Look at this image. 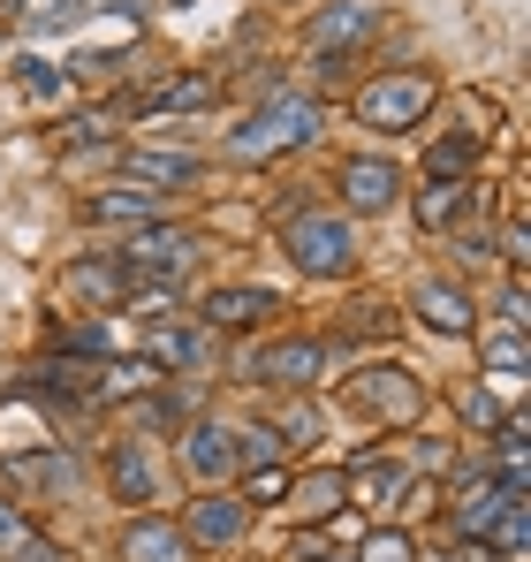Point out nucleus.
I'll return each mask as SVG.
<instances>
[{
	"label": "nucleus",
	"instance_id": "5701e85b",
	"mask_svg": "<svg viewBox=\"0 0 531 562\" xmlns=\"http://www.w3.org/2000/svg\"><path fill=\"white\" fill-rule=\"evenodd\" d=\"M327 335H335L350 358H387L410 327H403V304H395V296H380V289L357 296V289H350V296L335 304V327H327Z\"/></svg>",
	"mask_w": 531,
	"mask_h": 562
},
{
	"label": "nucleus",
	"instance_id": "2eb2a0df",
	"mask_svg": "<svg viewBox=\"0 0 531 562\" xmlns=\"http://www.w3.org/2000/svg\"><path fill=\"white\" fill-rule=\"evenodd\" d=\"M517 494L501 486V479H486L478 471V457L455 471L441 486V509H433V540H486L494 525H501V509H509Z\"/></svg>",
	"mask_w": 531,
	"mask_h": 562
},
{
	"label": "nucleus",
	"instance_id": "20e7f679",
	"mask_svg": "<svg viewBox=\"0 0 531 562\" xmlns=\"http://www.w3.org/2000/svg\"><path fill=\"white\" fill-rule=\"evenodd\" d=\"M273 244H281V259H289V274L296 281H319V289H350L364 274V228H357L350 213H335V205H296V213H281L273 221Z\"/></svg>",
	"mask_w": 531,
	"mask_h": 562
},
{
	"label": "nucleus",
	"instance_id": "2f4dec72",
	"mask_svg": "<svg viewBox=\"0 0 531 562\" xmlns=\"http://www.w3.org/2000/svg\"><path fill=\"white\" fill-rule=\"evenodd\" d=\"M478 380H494L509 403H524V380H531V335H501V327H478Z\"/></svg>",
	"mask_w": 531,
	"mask_h": 562
},
{
	"label": "nucleus",
	"instance_id": "f257e3e1",
	"mask_svg": "<svg viewBox=\"0 0 531 562\" xmlns=\"http://www.w3.org/2000/svg\"><path fill=\"white\" fill-rule=\"evenodd\" d=\"M342 366H357V358L327 327H273L259 342H236L228 350V380H244L259 395H319Z\"/></svg>",
	"mask_w": 531,
	"mask_h": 562
},
{
	"label": "nucleus",
	"instance_id": "b1692460",
	"mask_svg": "<svg viewBox=\"0 0 531 562\" xmlns=\"http://www.w3.org/2000/svg\"><path fill=\"white\" fill-rule=\"evenodd\" d=\"M137 358H152L168 380H197V373H213V366H221V342H213L190 312H176V319H145Z\"/></svg>",
	"mask_w": 531,
	"mask_h": 562
},
{
	"label": "nucleus",
	"instance_id": "412c9836",
	"mask_svg": "<svg viewBox=\"0 0 531 562\" xmlns=\"http://www.w3.org/2000/svg\"><path fill=\"white\" fill-rule=\"evenodd\" d=\"M197 411H213V380H160L152 395L122 403L114 426H122V434H145V441H176Z\"/></svg>",
	"mask_w": 531,
	"mask_h": 562
},
{
	"label": "nucleus",
	"instance_id": "4be33fe9",
	"mask_svg": "<svg viewBox=\"0 0 531 562\" xmlns=\"http://www.w3.org/2000/svg\"><path fill=\"white\" fill-rule=\"evenodd\" d=\"M273 517L281 525H335V517H350V471L335 464V457L289 464V494H281Z\"/></svg>",
	"mask_w": 531,
	"mask_h": 562
},
{
	"label": "nucleus",
	"instance_id": "9b49d317",
	"mask_svg": "<svg viewBox=\"0 0 531 562\" xmlns=\"http://www.w3.org/2000/svg\"><path fill=\"white\" fill-rule=\"evenodd\" d=\"M403 327H426L433 342H471L478 327H486V304H478V289L463 274H448V267H433V274H418L403 296Z\"/></svg>",
	"mask_w": 531,
	"mask_h": 562
},
{
	"label": "nucleus",
	"instance_id": "6ab92c4d",
	"mask_svg": "<svg viewBox=\"0 0 531 562\" xmlns=\"http://www.w3.org/2000/svg\"><path fill=\"white\" fill-rule=\"evenodd\" d=\"M77 213H84L91 228L129 236V228H152V221H182V198H168V190H152V183H129V176H106V183L84 190Z\"/></svg>",
	"mask_w": 531,
	"mask_h": 562
},
{
	"label": "nucleus",
	"instance_id": "1a4fd4ad",
	"mask_svg": "<svg viewBox=\"0 0 531 562\" xmlns=\"http://www.w3.org/2000/svg\"><path fill=\"white\" fill-rule=\"evenodd\" d=\"M114 259L129 267V281H176V289H190L197 267L213 259V244H205V236H197V221L182 213V221H152V228L114 236Z\"/></svg>",
	"mask_w": 531,
	"mask_h": 562
},
{
	"label": "nucleus",
	"instance_id": "c9c22d12",
	"mask_svg": "<svg viewBox=\"0 0 531 562\" xmlns=\"http://www.w3.org/2000/svg\"><path fill=\"white\" fill-rule=\"evenodd\" d=\"M486 555L494 562H531V494H517V502L501 509V525L486 532Z\"/></svg>",
	"mask_w": 531,
	"mask_h": 562
},
{
	"label": "nucleus",
	"instance_id": "a18cd8bd",
	"mask_svg": "<svg viewBox=\"0 0 531 562\" xmlns=\"http://www.w3.org/2000/svg\"><path fill=\"white\" fill-rule=\"evenodd\" d=\"M259 8H304V0H259Z\"/></svg>",
	"mask_w": 531,
	"mask_h": 562
},
{
	"label": "nucleus",
	"instance_id": "c03bdc74",
	"mask_svg": "<svg viewBox=\"0 0 531 562\" xmlns=\"http://www.w3.org/2000/svg\"><path fill=\"white\" fill-rule=\"evenodd\" d=\"M319 562H350V548H327V555H319Z\"/></svg>",
	"mask_w": 531,
	"mask_h": 562
},
{
	"label": "nucleus",
	"instance_id": "58836bf2",
	"mask_svg": "<svg viewBox=\"0 0 531 562\" xmlns=\"http://www.w3.org/2000/svg\"><path fill=\"white\" fill-rule=\"evenodd\" d=\"M228 486H236V502H251V509H281V494H289V464H259V471H236V479H228Z\"/></svg>",
	"mask_w": 531,
	"mask_h": 562
},
{
	"label": "nucleus",
	"instance_id": "79ce46f5",
	"mask_svg": "<svg viewBox=\"0 0 531 562\" xmlns=\"http://www.w3.org/2000/svg\"><path fill=\"white\" fill-rule=\"evenodd\" d=\"M23 525H31V517H23V509H15V502H8V494H0V548H8V540H15V532H23Z\"/></svg>",
	"mask_w": 531,
	"mask_h": 562
},
{
	"label": "nucleus",
	"instance_id": "0eeeda50",
	"mask_svg": "<svg viewBox=\"0 0 531 562\" xmlns=\"http://www.w3.org/2000/svg\"><path fill=\"white\" fill-rule=\"evenodd\" d=\"M91 486L129 517V509H168L176 502V464H168V441H145V434H122L114 426V441H99V457H91Z\"/></svg>",
	"mask_w": 531,
	"mask_h": 562
},
{
	"label": "nucleus",
	"instance_id": "9d476101",
	"mask_svg": "<svg viewBox=\"0 0 531 562\" xmlns=\"http://www.w3.org/2000/svg\"><path fill=\"white\" fill-rule=\"evenodd\" d=\"M395 23V0H312V15L296 23V54H350L364 61Z\"/></svg>",
	"mask_w": 531,
	"mask_h": 562
},
{
	"label": "nucleus",
	"instance_id": "7c9ffc66",
	"mask_svg": "<svg viewBox=\"0 0 531 562\" xmlns=\"http://www.w3.org/2000/svg\"><path fill=\"white\" fill-rule=\"evenodd\" d=\"M38 350H46V358H77V366H106V358L122 350V335H114V319H99V312H69V319H46V327H38Z\"/></svg>",
	"mask_w": 531,
	"mask_h": 562
},
{
	"label": "nucleus",
	"instance_id": "c85d7f7f",
	"mask_svg": "<svg viewBox=\"0 0 531 562\" xmlns=\"http://www.w3.org/2000/svg\"><path fill=\"white\" fill-rule=\"evenodd\" d=\"M441 403H448V418H455L448 434H455V441H463L471 457H478V441H486V434H494V426H501V418L517 411V403H509V395H501L494 380H478V373L448 380V387H441Z\"/></svg>",
	"mask_w": 531,
	"mask_h": 562
},
{
	"label": "nucleus",
	"instance_id": "dca6fc26",
	"mask_svg": "<svg viewBox=\"0 0 531 562\" xmlns=\"http://www.w3.org/2000/svg\"><path fill=\"white\" fill-rule=\"evenodd\" d=\"M403 213H410V228L426 244H448L455 228L494 221L501 213V190L486 183V176H471V183H418V198H403Z\"/></svg>",
	"mask_w": 531,
	"mask_h": 562
},
{
	"label": "nucleus",
	"instance_id": "cd10ccee",
	"mask_svg": "<svg viewBox=\"0 0 531 562\" xmlns=\"http://www.w3.org/2000/svg\"><path fill=\"white\" fill-rule=\"evenodd\" d=\"M266 434L281 441V457L289 464H304V457H319V441L335 434V411L319 403V395H266Z\"/></svg>",
	"mask_w": 531,
	"mask_h": 562
},
{
	"label": "nucleus",
	"instance_id": "a19ab883",
	"mask_svg": "<svg viewBox=\"0 0 531 562\" xmlns=\"http://www.w3.org/2000/svg\"><path fill=\"white\" fill-rule=\"evenodd\" d=\"M494 327H501V335H531V281H501V296H494Z\"/></svg>",
	"mask_w": 531,
	"mask_h": 562
},
{
	"label": "nucleus",
	"instance_id": "39448f33",
	"mask_svg": "<svg viewBox=\"0 0 531 562\" xmlns=\"http://www.w3.org/2000/svg\"><path fill=\"white\" fill-rule=\"evenodd\" d=\"M342 411L372 434H410L441 411V387H433V373H418L403 358H357L342 380Z\"/></svg>",
	"mask_w": 531,
	"mask_h": 562
},
{
	"label": "nucleus",
	"instance_id": "bb28decb",
	"mask_svg": "<svg viewBox=\"0 0 531 562\" xmlns=\"http://www.w3.org/2000/svg\"><path fill=\"white\" fill-rule=\"evenodd\" d=\"M122 137H129V114H122V99H114V92L69 106V114H61V130H54L61 160H114V153H122Z\"/></svg>",
	"mask_w": 531,
	"mask_h": 562
},
{
	"label": "nucleus",
	"instance_id": "473e14b6",
	"mask_svg": "<svg viewBox=\"0 0 531 562\" xmlns=\"http://www.w3.org/2000/svg\"><path fill=\"white\" fill-rule=\"evenodd\" d=\"M395 457H403L410 479H433V486H448L455 471L471 464V449H463L448 426H410V449H395Z\"/></svg>",
	"mask_w": 531,
	"mask_h": 562
},
{
	"label": "nucleus",
	"instance_id": "393cba45",
	"mask_svg": "<svg viewBox=\"0 0 531 562\" xmlns=\"http://www.w3.org/2000/svg\"><path fill=\"white\" fill-rule=\"evenodd\" d=\"M61 296L77 312H99V319H122V296H129V267L114 259V244H91L77 259H61Z\"/></svg>",
	"mask_w": 531,
	"mask_h": 562
},
{
	"label": "nucleus",
	"instance_id": "ea45409f",
	"mask_svg": "<svg viewBox=\"0 0 531 562\" xmlns=\"http://www.w3.org/2000/svg\"><path fill=\"white\" fill-rule=\"evenodd\" d=\"M259 464H289V457L266 434V418H236V471H259Z\"/></svg>",
	"mask_w": 531,
	"mask_h": 562
},
{
	"label": "nucleus",
	"instance_id": "7ed1b4c3",
	"mask_svg": "<svg viewBox=\"0 0 531 562\" xmlns=\"http://www.w3.org/2000/svg\"><path fill=\"white\" fill-rule=\"evenodd\" d=\"M441 99H448V85L426 61H395V69H364L350 85V99H342V114L364 137H426Z\"/></svg>",
	"mask_w": 531,
	"mask_h": 562
},
{
	"label": "nucleus",
	"instance_id": "6e6552de",
	"mask_svg": "<svg viewBox=\"0 0 531 562\" xmlns=\"http://www.w3.org/2000/svg\"><path fill=\"white\" fill-rule=\"evenodd\" d=\"M289 289H266V281H213V289H197V304H190V319L213 335V342H259L273 327H289Z\"/></svg>",
	"mask_w": 531,
	"mask_h": 562
},
{
	"label": "nucleus",
	"instance_id": "a878e982",
	"mask_svg": "<svg viewBox=\"0 0 531 562\" xmlns=\"http://www.w3.org/2000/svg\"><path fill=\"white\" fill-rule=\"evenodd\" d=\"M106 562H197V548L182 540L176 509H129L106 532Z\"/></svg>",
	"mask_w": 531,
	"mask_h": 562
},
{
	"label": "nucleus",
	"instance_id": "4c0bfd02",
	"mask_svg": "<svg viewBox=\"0 0 531 562\" xmlns=\"http://www.w3.org/2000/svg\"><path fill=\"white\" fill-rule=\"evenodd\" d=\"M448 251H455V274H494V221H471V228H455L448 236Z\"/></svg>",
	"mask_w": 531,
	"mask_h": 562
},
{
	"label": "nucleus",
	"instance_id": "a211bd4d",
	"mask_svg": "<svg viewBox=\"0 0 531 562\" xmlns=\"http://www.w3.org/2000/svg\"><path fill=\"white\" fill-rule=\"evenodd\" d=\"M114 176H129V183H152L168 190V198H190V190H205L213 176V153H197V145H152V137H137V145H122L114 153Z\"/></svg>",
	"mask_w": 531,
	"mask_h": 562
},
{
	"label": "nucleus",
	"instance_id": "423d86ee",
	"mask_svg": "<svg viewBox=\"0 0 531 562\" xmlns=\"http://www.w3.org/2000/svg\"><path fill=\"white\" fill-rule=\"evenodd\" d=\"M0 494L23 509V517H46V509H69L91 502V457L77 441H38V449H0Z\"/></svg>",
	"mask_w": 531,
	"mask_h": 562
},
{
	"label": "nucleus",
	"instance_id": "f3484780",
	"mask_svg": "<svg viewBox=\"0 0 531 562\" xmlns=\"http://www.w3.org/2000/svg\"><path fill=\"white\" fill-rule=\"evenodd\" d=\"M168 464H176L182 486H228V479H236V418H228V411H197L176 434Z\"/></svg>",
	"mask_w": 531,
	"mask_h": 562
},
{
	"label": "nucleus",
	"instance_id": "37998d69",
	"mask_svg": "<svg viewBox=\"0 0 531 562\" xmlns=\"http://www.w3.org/2000/svg\"><path fill=\"white\" fill-rule=\"evenodd\" d=\"M8 46H15V31H8V23H0V69H8Z\"/></svg>",
	"mask_w": 531,
	"mask_h": 562
},
{
	"label": "nucleus",
	"instance_id": "4468645a",
	"mask_svg": "<svg viewBox=\"0 0 531 562\" xmlns=\"http://www.w3.org/2000/svg\"><path fill=\"white\" fill-rule=\"evenodd\" d=\"M403 198H410V168L395 153H342L335 160V213H350L357 228L395 213Z\"/></svg>",
	"mask_w": 531,
	"mask_h": 562
},
{
	"label": "nucleus",
	"instance_id": "f8f14e48",
	"mask_svg": "<svg viewBox=\"0 0 531 562\" xmlns=\"http://www.w3.org/2000/svg\"><path fill=\"white\" fill-rule=\"evenodd\" d=\"M114 99H122L129 122H197V114H213L228 99V77H213V69H168V77H129Z\"/></svg>",
	"mask_w": 531,
	"mask_h": 562
},
{
	"label": "nucleus",
	"instance_id": "f03ea898",
	"mask_svg": "<svg viewBox=\"0 0 531 562\" xmlns=\"http://www.w3.org/2000/svg\"><path fill=\"white\" fill-rule=\"evenodd\" d=\"M319 137H327V99H312L304 85H296V92H281V99H259V106H244V114H236V130L221 137L213 168L259 176V168H281V160L312 153Z\"/></svg>",
	"mask_w": 531,
	"mask_h": 562
},
{
	"label": "nucleus",
	"instance_id": "ddd939ff",
	"mask_svg": "<svg viewBox=\"0 0 531 562\" xmlns=\"http://www.w3.org/2000/svg\"><path fill=\"white\" fill-rule=\"evenodd\" d=\"M176 525L182 540L205 555H236V548H251V532H259V509L251 502H236V486H190L176 502Z\"/></svg>",
	"mask_w": 531,
	"mask_h": 562
},
{
	"label": "nucleus",
	"instance_id": "f704fd0d",
	"mask_svg": "<svg viewBox=\"0 0 531 562\" xmlns=\"http://www.w3.org/2000/svg\"><path fill=\"white\" fill-rule=\"evenodd\" d=\"M418 555H426L418 525H364L350 540V562H418Z\"/></svg>",
	"mask_w": 531,
	"mask_h": 562
},
{
	"label": "nucleus",
	"instance_id": "e433bc0d",
	"mask_svg": "<svg viewBox=\"0 0 531 562\" xmlns=\"http://www.w3.org/2000/svg\"><path fill=\"white\" fill-rule=\"evenodd\" d=\"M0 562H77V548H69L54 525H38V517H31V525H23V532L0 548Z\"/></svg>",
	"mask_w": 531,
	"mask_h": 562
},
{
	"label": "nucleus",
	"instance_id": "72a5a7b5",
	"mask_svg": "<svg viewBox=\"0 0 531 562\" xmlns=\"http://www.w3.org/2000/svg\"><path fill=\"white\" fill-rule=\"evenodd\" d=\"M160 366L152 358H137V350H114L106 366H99V411H122V403H137V395H152L160 387Z\"/></svg>",
	"mask_w": 531,
	"mask_h": 562
},
{
	"label": "nucleus",
	"instance_id": "aec40b11",
	"mask_svg": "<svg viewBox=\"0 0 531 562\" xmlns=\"http://www.w3.org/2000/svg\"><path fill=\"white\" fill-rule=\"evenodd\" d=\"M335 464L350 471V509L357 517H364V525H395V502H403V486H410L403 457L380 449V441H357V449H342Z\"/></svg>",
	"mask_w": 531,
	"mask_h": 562
},
{
	"label": "nucleus",
	"instance_id": "c756f323",
	"mask_svg": "<svg viewBox=\"0 0 531 562\" xmlns=\"http://www.w3.org/2000/svg\"><path fill=\"white\" fill-rule=\"evenodd\" d=\"M486 160H494V137L455 122V130H433L418 145V183H471V176H486Z\"/></svg>",
	"mask_w": 531,
	"mask_h": 562
}]
</instances>
